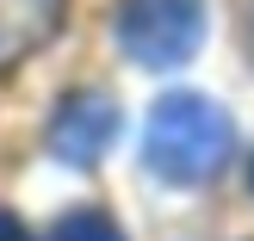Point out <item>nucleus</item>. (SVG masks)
I'll return each mask as SVG.
<instances>
[{
  "mask_svg": "<svg viewBox=\"0 0 254 241\" xmlns=\"http://www.w3.org/2000/svg\"><path fill=\"white\" fill-rule=\"evenodd\" d=\"M62 31V0H0V68L37 56Z\"/></svg>",
  "mask_w": 254,
  "mask_h": 241,
  "instance_id": "obj_4",
  "label": "nucleus"
},
{
  "mask_svg": "<svg viewBox=\"0 0 254 241\" xmlns=\"http://www.w3.org/2000/svg\"><path fill=\"white\" fill-rule=\"evenodd\" d=\"M236 148V124L217 99L205 93H161L149 105V124H143V167L155 173L161 186H192L217 180L223 161Z\"/></svg>",
  "mask_w": 254,
  "mask_h": 241,
  "instance_id": "obj_1",
  "label": "nucleus"
},
{
  "mask_svg": "<svg viewBox=\"0 0 254 241\" xmlns=\"http://www.w3.org/2000/svg\"><path fill=\"white\" fill-rule=\"evenodd\" d=\"M248 186H254V167H248Z\"/></svg>",
  "mask_w": 254,
  "mask_h": 241,
  "instance_id": "obj_7",
  "label": "nucleus"
},
{
  "mask_svg": "<svg viewBox=\"0 0 254 241\" xmlns=\"http://www.w3.org/2000/svg\"><path fill=\"white\" fill-rule=\"evenodd\" d=\"M44 143H50V155H56L62 167H99L106 148L118 143V105H112V93H99V87L68 93L56 105V118H50Z\"/></svg>",
  "mask_w": 254,
  "mask_h": 241,
  "instance_id": "obj_3",
  "label": "nucleus"
},
{
  "mask_svg": "<svg viewBox=\"0 0 254 241\" xmlns=\"http://www.w3.org/2000/svg\"><path fill=\"white\" fill-rule=\"evenodd\" d=\"M0 241H31V235H25V223L12 217V210H0Z\"/></svg>",
  "mask_w": 254,
  "mask_h": 241,
  "instance_id": "obj_6",
  "label": "nucleus"
},
{
  "mask_svg": "<svg viewBox=\"0 0 254 241\" xmlns=\"http://www.w3.org/2000/svg\"><path fill=\"white\" fill-rule=\"evenodd\" d=\"M118 44L149 74L180 68L205 44V0H124L118 6Z\"/></svg>",
  "mask_w": 254,
  "mask_h": 241,
  "instance_id": "obj_2",
  "label": "nucleus"
},
{
  "mask_svg": "<svg viewBox=\"0 0 254 241\" xmlns=\"http://www.w3.org/2000/svg\"><path fill=\"white\" fill-rule=\"evenodd\" d=\"M50 241H124V229L99 204H81V210H68V217L50 229Z\"/></svg>",
  "mask_w": 254,
  "mask_h": 241,
  "instance_id": "obj_5",
  "label": "nucleus"
}]
</instances>
